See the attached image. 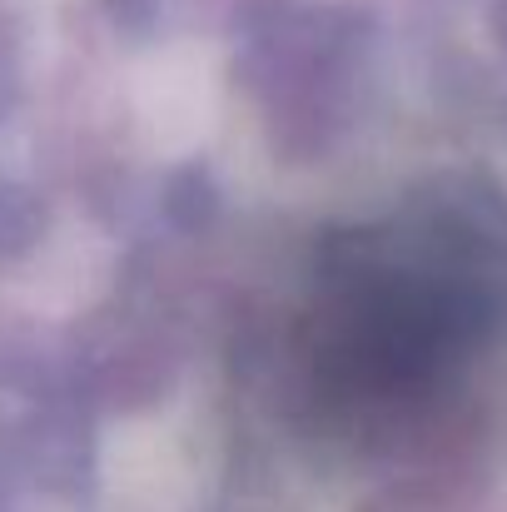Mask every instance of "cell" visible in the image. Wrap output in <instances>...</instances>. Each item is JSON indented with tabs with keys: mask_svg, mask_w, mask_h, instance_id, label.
Masks as SVG:
<instances>
[{
	"mask_svg": "<svg viewBox=\"0 0 507 512\" xmlns=\"http://www.w3.org/2000/svg\"><path fill=\"white\" fill-rule=\"evenodd\" d=\"M473 334V299L433 269L428 244L363 234L329 264L319 294L314 368L358 398L388 403L428 388Z\"/></svg>",
	"mask_w": 507,
	"mask_h": 512,
	"instance_id": "1",
	"label": "cell"
}]
</instances>
